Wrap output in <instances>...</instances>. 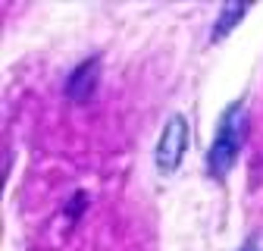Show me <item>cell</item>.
Returning a JSON list of instances; mask_svg holds the SVG:
<instances>
[{
  "label": "cell",
  "instance_id": "cell-1",
  "mask_svg": "<svg viewBox=\"0 0 263 251\" xmlns=\"http://www.w3.org/2000/svg\"><path fill=\"white\" fill-rule=\"evenodd\" d=\"M245 138H248V107H245V101H235L222 110L213 141H210V151H207V173L213 179L229 176V170L235 167L238 154L245 148Z\"/></svg>",
  "mask_w": 263,
  "mask_h": 251
},
{
  "label": "cell",
  "instance_id": "cell-2",
  "mask_svg": "<svg viewBox=\"0 0 263 251\" xmlns=\"http://www.w3.org/2000/svg\"><path fill=\"white\" fill-rule=\"evenodd\" d=\"M188 148V119L182 113H173L160 132V141L154 148V164L160 173H176Z\"/></svg>",
  "mask_w": 263,
  "mask_h": 251
},
{
  "label": "cell",
  "instance_id": "cell-3",
  "mask_svg": "<svg viewBox=\"0 0 263 251\" xmlns=\"http://www.w3.org/2000/svg\"><path fill=\"white\" fill-rule=\"evenodd\" d=\"M97 76H101V57H88L85 63H79V69H72L66 82V94L72 101H88L97 88Z\"/></svg>",
  "mask_w": 263,
  "mask_h": 251
},
{
  "label": "cell",
  "instance_id": "cell-4",
  "mask_svg": "<svg viewBox=\"0 0 263 251\" xmlns=\"http://www.w3.org/2000/svg\"><path fill=\"white\" fill-rule=\"evenodd\" d=\"M248 7H251V4H245V0H238V4H226V7L219 10V19L213 22V35H210V41H222L229 31L238 25V19L248 13Z\"/></svg>",
  "mask_w": 263,
  "mask_h": 251
},
{
  "label": "cell",
  "instance_id": "cell-5",
  "mask_svg": "<svg viewBox=\"0 0 263 251\" xmlns=\"http://www.w3.org/2000/svg\"><path fill=\"white\" fill-rule=\"evenodd\" d=\"M238 251H263V236H251Z\"/></svg>",
  "mask_w": 263,
  "mask_h": 251
}]
</instances>
